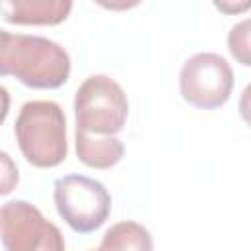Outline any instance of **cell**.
I'll return each mask as SVG.
<instances>
[{
  "label": "cell",
  "mask_w": 251,
  "mask_h": 251,
  "mask_svg": "<svg viewBox=\"0 0 251 251\" xmlns=\"http://www.w3.org/2000/svg\"><path fill=\"white\" fill-rule=\"evenodd\" d=\"M227 49L231 57L241 63L243 67L251 65V55H249V20H243L235 24L229 33H227Z\"/></svg>",
  "instance_id": "30bf717a"
},
{
  "label": "cell",
  "mask_w": 251,
  "mask_h": 251,
  "mask_svg": "<svg viewBox=\"0 0 251 251\" xmlns=\"http://www.w3.org/2000/svg\"><path fill=\"white\" fill-rule=\"evenodd\" d=\"M100 251H124V249H137V251H151L153 241L145 226L137 222H118L114 224L102 237Z\"/></svg>",
  "instance_id": "9c48e42d"
},
{
  "label": "cell",
  "mask_w": 251,
  "mask_h": 251,
  "mask_svg": "<svg viewBox=\"0 0 251 251\" xmlns=\"http://www.w3.org/2000/svg\"><path fill=\"white\" fill-rule=\"evenodd\" d=\"M73 10V0H0V18L14 25H59Z\"/></svg>",
  "instance_id": "52a82bcc"
},
{
  "label": "cell",
  "mask_w": 251,
  "mask_h": 251,
  "mask_svg": "<svg viewBox=\"0 0 251 251\" xmlns=\"http://www.w3.org/2000/svg\"><path fill=\"white\" fill-rule=\"evenodd\" d=\"M141 2L143 0H94V4H98L100 8L110 10V12H126V10L139 6Z\"/></svg>",
  "instance_id": "4fadbf2b"
},
{
  "label": "cell",
  "mask_w": 251,
  "mask_h": 251,
  "mask_svg": "<svg viewBox=\"0 0 251 251\" xmlns=\"http://www.w3.org/2000/svg\"><path fill=\"white\" fill-rule=\"evenodd\" d=\"M14 135L25 161L37 169H53L67 159V118L53 100H29L20 108Z\"/></svg>",
  "instance_id": "7a4b0ae2"
},
{
  "label": "cell",
  "mask_w": 251,
  "mask_h": 251,
  "mask_svg": "<svg viewBox=\"0 0 251 251\" xmlns=\"http://www.w3.org/2000/svg\"><path fill=\"white\" fill-rule=\"evenodd\" d=\"M18 182H20L18 165L14 163V159L6 151H0V196L14 192Z\"/></svg>",
  "instance_id": "8fae6325"
},
{
  "label": "cell",
  "mask_w": 251,
  "mask_h": 251,
  "mask_svg": "<svg viewBox=\"0 0 251 251\" xmlns=\"http://www.w3.org/2000/svg\"><path fill=\"white\" fill-rule=\"evenodd\" d=\"M75 151L82 165L90 169H112L124 157V143L116 135H96L75 129Z\"/></svg>",
  "instance_id": "ba28073f"
},
{
  "label": "cell",
  "mask_w": 251,
  "mask_h": 251,
  "mask_svg": "<svg viewBox=\"0 0 251 251\" xmlns=\"http://www.w3.org/2000/svg\"><path fill=\"white\" fill-rule=\"evenodd\" d=\"M71 75V57L41 35L10 33L0 27V76H14L37 90L63 86Z\"/></svg>",
  "instance_id": "6da1fadb"
},
{
  "label": "cell",
  "mask_w": 251,
  "mask_h": 251,
  "mask_svg": "<svg viewBox=\"0 0 251 251\" xmlns=\"http://www.w3.org/2000/svg\"><path fill=\"white\" fill-rule=\"evenodd\" d=\"M127 96L108 75H92L75 92L76 129L96 135H116L127 120Z\"/></svg>",
  "instance_id": "3957f363"
},
{
  "label": "cell",
  "mask_w": 251,
  "mask_h": 251,
  "mask_svg": "<svg viewBox=\"0 0 251 251\" xmlns=\"http://www.w3.org/2000/svg\"><path fill=\"white\" fill-rule=\"evenodd\" d=\"M178 88L184 102L200 110L224 106L233 90V71L229 63L210 51L188 57L178 73Z\"/></svg>",
  "instance_id": "5b68a950"
},
{
  "label": "cell",
  "mask_w": 251,
  "mask_h": 251,
  "mask_svg": "<svg viewBox=\"0 0 251 251\" xmlns=\"http://www.w3.org/2000/svg\"><path fill=\"white\" fill-rule=\"evenodd\" d=\"M57 214L76 233L96 231L110 216L112 196L100 180L84 175H67L53 182Z\"/></svg>",
  "instance_id": "277c9868"
},
{
  "label": "cell",
  "mask_w": 251,
  "mask_h": 251,
  "mask_svg": "<svg viewBox=\"0 0 251 251\" xmlns=\"http://www.w3.org/2000/svg\"><path fill=\"white\" fill-rule=\"evenodd\" d=\"M212 4L224 16H239L251 8V0H212Z\"/></svg>",
  "instance_id": "7c38bea8"
},
{
  "label": "cell",
  "mask_w": 251,
  "mask_h": 251,
  "mask_svg": "<svg viewBox=\"0 0 251 251\" xmlns=\"http://www.w3.org/2000/svg\"><path fill=\"white\" fill-rule=\"evenodd\" d=\"M0 243L8 251L65 249L59 227L27 200H10L0 206Z\"/></svg>",
  "instance_id": "8992f818"
},
{
  "label": "cell",
  "mask_w": 251,
  "mask_h": 251,
  "mask_svg": "<svg viewBox=\"0 0 251 251\" xmlns=\"http://www.w3.org/2000/svg\"><path fill=\"white\" fill-rule=\"evenodd\" d=\"M10 92L0 84V126L6 122L8 118V112H10Z\"/></svg>",
  "instance_id": "5bb4252c"
}]
</instances>
